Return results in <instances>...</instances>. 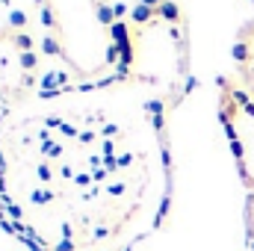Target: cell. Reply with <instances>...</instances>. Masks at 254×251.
Listing matches in <instances>:
<instances>
[{
  "mask_svg": "<svg viewBox=\"0 0 254 251\" xmlns=\"http://www.w3.org/2000/svg\"><path fill=\"white\" fill-rule=\"evenodd\" d=\"M234 77L254 101V21L243 24L234 39Z\"/></svg>",
  "mask_w": 254,
  "mask_h": 251,
  "instance_id": "4",
  "label": "cell"
},
{
  "mask_svg": "<svg viewBox=\"0 0 254 251\" xmlns=\"http://www.w3.org/2000/svg\"><path fill=\"white\" fill-rule=\"evenodd\" d=\"M246 234H249V243L254 246V192L246 195Z\"/></svg>",
  "mask_w": 254,
  "mask_h": 251,
  "instance_id": "5",
  "label": "cell"
},
{
  "mask_svg": "<svg viewBox=\"0 0 254 251\" xmlns=\"http://www.w3.org/2000/svg\"><path fill=\"white\" fill-rule=\"evenodd\" d=\"M36 45L24 30H0V110L21 104L36 86Z\"/></svg>",
  "mask_w": 254,
  "mask_h": 251,
  "instance_id": "3",
  "label": "cell"
},
{
  "mask_svg": "<svg viewBox=\"0 0 254 251\" xmlns=\"http://www.w3.org/2000/svg\"><path fill=\"white\" fill-rule=\"evenodd\" d=\"M51 48L74 77L98 80L122 60L119 21L110 0H36Z\"/></svg>",
  "mask_w": 254,
  "mask_h": 251,
  "instance_id": "1",
  "label": "cell"
},
{
  "mask_svg": "<svg viewBox=\"0 0 254 251\" xmlns=\"http://www.w3.org/2000/svg\"><path fill=\"white\" fill-rule=\"evenodd\" d=\"M219 122L225 127L237 175L243 187L254 192V101L237 83V77H219Z\"/></svg>",
  "mask_w": 254,
  "mask_h": 251,
  "instance_id": "2",
  "label": "cell"
}]
</instances>
